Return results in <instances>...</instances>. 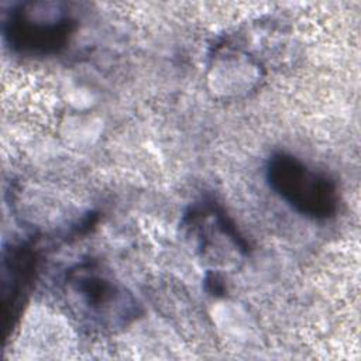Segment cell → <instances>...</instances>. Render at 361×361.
<instances>
[{"mask_svg": "<svg viewBox=\"0 0 361 361\" xmlns=\"http://www.w3.org/2000/svg\"><path fill=\"white\" fill-rule=\"evenodd\" d=\"M66 288L79 312L102 327L124 326L137 314L134 298L94 264L69 271Z\"/></svg>", "mask_w": 361, "mask_h": 361, "instance_id": "cell-2", "label": "cell"}, {"mask_svg": "<svg viewBox=\"0 0 361 361\" xmlns=\"http://www.w3.org/2000/svg\"><path fill=\"white\" fill-rule=\"evenodd\" d=\"M272 190L303 216L320 220L333 216L338 206L334 182L289 154H275L267 165Z\"/></svg>", "mask_w": 361, "mask_h": 361, "instance_id": "cell-1", "label": "cell"}, {"mask_svg": "<svg viewBox=\"0 0 361 361\" xmlns=\"http://www.w3.org/2000/svg\"><path fill=\"white\" fill-rule=\"evenodd\" d=\"M72 30L71 16L61 6L52 3L21 4L7 21L10 44L31 54L59 51L69 39Z\"/></svg>", "mask_w": 361, "mask_h": 361, "instance_id": "cell-3", "label": "cell"}]
</instances>
